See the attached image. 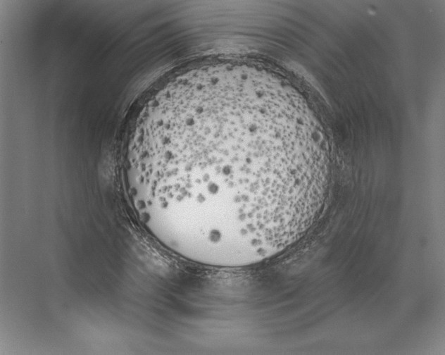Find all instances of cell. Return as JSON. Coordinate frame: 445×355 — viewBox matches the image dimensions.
I'll use <instances>...</instances> for the list:
<instances>
[{
    "instance_id": "1",
    "label": "cell",
    "mask_w": 445,
    "mask_h": 355,
    "mask_svg": "<svg viewBox=\"0 0 445 355\" xmlns=\"http://www.w3.org/2000/svg\"><path fill=\"white\" fill-rule=\"evenodd\" d=\"M125 179L140 220L168 250L237 268L305 233L329 172L310 116L272 77L220 66L178 76L148 104Z\"/></svg>"
}]
</instances>
